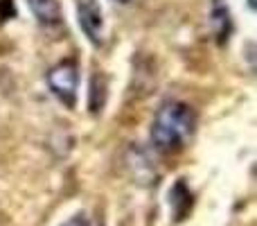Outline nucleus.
Listing matches in <instances>:
<instances>
[{"label": "nucleus", "instance_id": "obj_1", "mask_svg": "<svg viewBox=\"0 0 257 226\" xmlns=\"http://www.w3.org/2000/svg\"><path fill=\"white\" fill-rule=\"evenodd\" d=\"M196 131V111L187 102L167 100L158 107L149 129L151 147L160 154H176Z\"/></svg>", "mask_w": 257, "mask_h": 226}, {"label": "nucleus", "instance_id": "obj_2", "mask_svg": "<svg viewBox=\"0 0 257 226\" xmlns=\"http://www.w3.org/2000/svg\"><path fill=\"white\" fill-rule=\"evenodd\" d=\"M48 89L63 107L72 109L77 104V91H79V68L75 61L63 59L57 66H52L45 75Z\"/></svg>", "mask_w": 257, "mask_h": 226}, {"label": "nucleus", "instance_id": "obj_3", "mask_svg": "<svg viewBox=\"0 0 257 226\" xmlns=\"http://www.w3.org/2000/svg\"><path fill=\"white\" fill-rule=\"evenodd\" d=\"M77 21H79V27L86 34V39L95 48H102L104 34H106V23H104L99 0H77Z\"/></svg>", "mask_w": 257, "mask_h": 226}, {"label": "nucleus", "instance_id": "obj_4", "mask_svg": "<svg viewBox=\"0 0 257 226\" xmlns=\"http://www.w3.org/2000/svg\"><path fill=\"white\" fill-rule=\"evenodd\" d=\"M210 21H212V34L219 45H226L228 36L232 34V18L228 12V0H212V12H210Z\"/></svg>", "mask_w": 257, "mask_h": 226}, {"label": "nucleus", "instance_id": "obj_5", "mask_svg": "<svg viewBox=\"0 0 257 226\" xmlns=\"http://www.w3.org/2000/svg\"><path fill=\"white\" fill-rule=\"evenodd\" d=\"M32 16L43 27H57L63 23V12L59 0H25Z\"/></svg>", "mask_w": 257, "mask_h": 226}, {"label": "nucleus", "instance_id": "obj_6", "mask_svg": "<svg viewBox=\"0 0 257 226\" xmlns=\"http://www.w3.org/2000/svg\"><path fill=\"white\" fill-rule=\"evenodd\" d=\"M128 163H131L128 165V170H131V174L136 177L138 183H149V179L151 181L156 179L154 168H151V161L147 159L145 149H140V152H136V154L128 156Z\"/></svg>", "mask_w": 257, "mask_h": 226}, {"label": "nucleus", "instance_id": "obj_7", "mask_svg": "<svg viewBox=\"0 0 257 226\" xmlns=\"http://www.w3.org/2000/svg\"><path fill=\"white\" fill-rule=\"evenodd\" d=\"M106 102V82H104L102 72H95L93 82H90V95H88V109L93 113H99Z\"/></svg>", "mask_w": 257, "mask_h": 226}, {"label": "nucleus", "instance_id": "obj_8", "mask_svg": "<svg viewBox=\"0 0 257 226\" xmlns=\"http://www.w3.org/2000/svg\"><path fill=\"white\" fill-rule=\"evenodd\" d=\"M61 226H88V219L84 217V215H77V217H72L70 222L61 224Z\"/></svg>", "mask_w": 257, "mask_h": 226}, {"label": "nucleus", "instance_id": "obj_9", "mask_svg": "<svg viewBox=\"0 0 257 226\" xmlns=\"http://www.w3.org/2000/svg\"><path fill=\"white\" fill-rule=\"evenodd\" d=\"M246 5H248L250 12H255V9H257V0H246Z\"/></svg>", "mask_w": 257, "mask_h": 226}, {"label": "nucleus", "instance_id": "obj_10", "mask_svg": "<svg viewBox=\"0 0 257 226\" xmlns=\"http://www.w3.org/2000/svg\"><path fill=\"white\" fill-rule=\"evenodd\" d=\"M88 226H102L99 222H88Z\"/></svg>", "mask_w": 257, "mask_h": 226}, {"label": "nucleus", "instance_id": "obj_11", "mask_svg": "<svg viewBox=\"0 0 257 226\" xmlns=\"http://www.w3.org/2000/svg\"><path fill=\"white\" fill-rule=\"evenodd\" d=\"M117 3H128V0H117Z\"/></svg>", "mask_w": 257, "mask_h": 226}]
</instances>
